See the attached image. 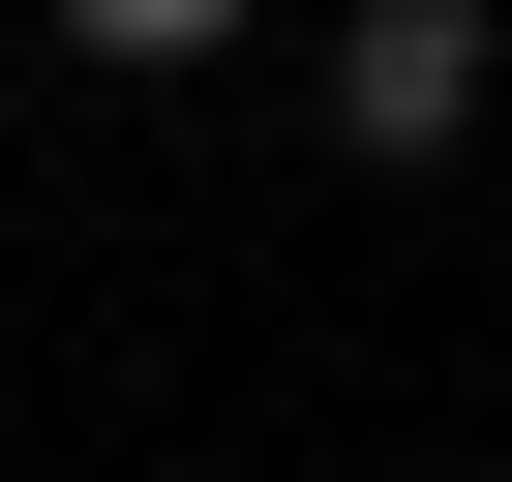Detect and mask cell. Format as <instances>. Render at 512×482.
<instances>
[{
  "label": "cell",
  "mask_w": 512,
  "mask_h": 482,
  "mask_svg": "<svg viewBox=\"0 0 512 482\" xmlns=\"http://www.w3.org/2000/svg\"><path fill=\"white\" fill-rule=\"evenodd\" d=\"M61 31H91V61H211L241 0H61Z\"/></svg>",
  "instance_id": "2"
},
{
  "label": "cell",
  "mask_w": 512,
  "mask_h": 482,
  "mask_svg": "<svg viewBox=\"0 0 512 482\" xmlns=\"http://www.w3.org/2000/svg\"><path fill=\"white\" fill-rule=\"evenodd\" d=\"M482 61H512L482 0H362V31H332V151H362V181H422V151L482 121Z\"/></svg>",
  "instance_id": "1"
}]
</instances>
